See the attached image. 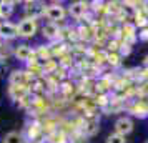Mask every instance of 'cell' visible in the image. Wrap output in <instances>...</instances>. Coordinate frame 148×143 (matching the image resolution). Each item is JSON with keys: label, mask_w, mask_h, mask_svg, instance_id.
I'll list each match as a JSON object with an SVG mask.
<instances>
[{"label": "cell", "mask_w": 148, "mask_h": 143, "mask_svg": "<svg viewBox=\"0 0 148 143\" xmlns=\"http://www.w3.org/2000/svg\"><path fill=\"white\" fill-rule=\"evenodd\" d=\"M132 131H133V122H132V118L121 116V118H118L115 122V133L125 136L128 133H132Z\"/></svg>", "instance_id": "obj_4"}, {"label": "cell", "mask_w": 148, "mask_h": 143, "mask_svg": "<svg viewBox=\"0 0 148 143\" xmlns=\"http://www.w3.org/2000/svg\"><path fill=\"white\" fill-rule=\"evenodd\" d=\"M138 38H140V40H143V42H147V40H148V27L141 28L140 34H138Z\"/></svg>", "instance_id": "obj_16"}, {"label": "cell", "mask_w": 148, "mask_h": 143, "mask_svg": "<svg viewBox=\"0 0 148 143\" xmlns=\"http://www.w3.org/2000/svg\"><path fill=\"white\" fill-rule=\"evenodd\" d=\"M14 2H0V18L7 20L14 14Z\"/></svg>", "instance_id": "obj_10"}, {"label": "cell", "mask_w": 148, "mask_h": 143, "mask_svg": "<svg viewBox=\"0 0 148 143\" xmlns=\"http://www.w3.org/2000/svg\"><path fill=\"white\" fill-rule=\"evenodd\" d=\"M27 78H28V75H27V72H23V70H14L10 73V83H12V87L25 85Z\"/></svg>", "instance_id": "obj_9"}, {"label": "cell", "mask_w": 148, "mask_h": 143, "mask_svg": "<svg viewBox=\"0 0 148 143\" xmlns=\"http://www.w3.org/2000/svg\"><path fill=\"white\" fill-rule=\"evenodd\" d=\"M3 143H25V140H23L22 133L10 131V133H7V135L3 136Z\"/></svg>", "instance_id": "obj_11"}, {"label": "cell", "mask_w": 148, "mask_h": 143, "mask_svg": "<svg viewBox=\"0 0 148 143\" xmlns=\"http://www.w3.org/2000/svg\"><path fill=\"white\" fill-rule=\"evenodd\" d=\"M97 130H98V123H97V122L90 123L88 127H85V131H87L88 135H93V133H95V131H97Z\"/></svg>", "instance_id": "obj_15"}, {"label": "cell", "mask_w": 148, "mask_h": 143, "mask_svg": "<svg viewBox=\"0 0 148 143\" xmlns=\"http://www.w3.org/2000/svg\"><path fill=\"white\" fill-rule=\"evenodd\" d=\"M65 15H67V10H65V7L60 5V3H53V5L45 7V17H47L52 23H57V22L63 20Z\"/></svg>", "instance_id": "obj_1"}, {"label": "cell", "mask_w": 148, "mask_h": 143, "mask_svg": "<svg viewBox=\"0 0 148 143\" xmlns=\"http://www.w3.org/2000/svg\"><path fill=\"white\" fill-rule=\"evenodd\" d=\"M14 55L17 57V60L20 62H30V58H34V50L25 45V43H20V45H17L14 48Z\"/></svg>", "instance_id": "obj_6"}, {"label": "cell", "mask_w": 148, "mask_h": 143, "mask_svg": "<svg viewBox=\"0 0 148 143\" xmlns=\"http://www.w3.org/2000/svg\"><path fill=\"white\" fill-rule=\"evenodd\" d=\"M143 63H145V67H148V55L145 57V62H143Z\"/></svg>", "instance_id": "obj_19"}, {"label": "cell", "mask_w": 148, "mask_h": 143, "mask_svg": "<svg viewBox=\"0 0 148 143\" xmlns=\"http://www.w3.org/2000/svg\"><path fill=\"white\" fill-rule=\"evenodd\" d=\"M18 30V37L23 38H32L37 34V20H30V18H23V20L17 25Z\"/></svg>", "instance_id": "obj_2"}, {"label": "cell", "mask_w": 148, "mask_h": 143, "mask_svg": "<svg viewBox=\"0 0 148 143\" xmlns=\"http://www.w3.org/2000/svg\"><path fill=\"white\" fill-rule=\"evenodd\" d=\"M107 143H127V140H125V136H123V135H118V133H112V135H108Z\"/></svg>", "instance_id": "obj_14"}, {"label": "cell", "mask_w": 148, "mask_h": 143, "mask_svg": "<svg viewBox=\"0 0 148 143\" xmlns=\"http://www.w3.org/2000/svg\"><path fill=\"white\" fill-rule=\"evenodd\" d=\"M123 35H125V38H128V40H133L135 38V25L125 23V27H123Z\"/></svg>", "instance_id": "obj_13"}, {"label": "cell", "mask_w": 148, "mask_h": 143, "mask_svg": "<svg viewBox=\"0 0 148 143\" xmlns=\"http://www.w3.org/2000/svg\"><path fill=\"white\" fill-rule=\"evenodd\" d=\"M42 34H43L45 38L53 40V38H57V37L60 35V27H58V23H52V22H48V23H45V25L42 27Z\"/></svg>", "instance_id": "obj_8"}, {"label": "cell", "mask_w": 148, "mask_h": 143, "mask_svg": "<svg viewBox=\"0 0 148 143\" xmlns=\"http://www.w3.org/2000/svg\"><path fill=\"white\" fill-rule=\"evenodd\" d=\"M130 52H132V48H130V45H128V43H123V45L120 47V53L121 55H128Z\"/></svg>", "instance_id": "obj_17"}, {"label": "cell", "mask_w": 148, "mask_h": 143, "mask_svg": "<svg viewBox=\"0 0 148 143\" xmlns=\"http://www.w3.org/2000/svg\"><path fill=\"white\" fill-rule=\"evenodd\" d=\"M25 18L30 20H37L42 15H45V5L43 3H37V2H27L25 3Z\"/></svg>", "instance_id": "obj_3"}, {"label": "cell", "mask_w": 148, "mask_h": 143, "mask_svg": "<svg viewBox=\"0 0 148 143\" xmlns=\"http://www.w3.org/2000/svg\"><path fill=\"white\" fill-rule=\"evenodd\" d=\"M68 12H70V15H72L73 18L80 20V18H83V17L87 15L88 3H85V2H73V3L70 5V8H68Z\"/></svg>", "instance_id": "obj_7"}, {"label": "cell", "mask_w": 148, "mask_h": 143, "mask_svg": "<svg viewBox=\"0 0 148 143\" xmlns=\"http://www.w3.org/2000/svg\"><path fill=\"white\" fill-rule=\"evenodd\" d=\"M135 116H147L148 113V107H145L143 103H138V105H135L133 108H132Z\"/></svg>", "instance_id": "obj_12"}, {"label": "cell", "mask_w": 148, "mask_h": 143, "mask_svg": "<svg viewBox=\"0 0 148 143\" xmlns=\"http://www.w3.org/2000/svg\"><path fill=\"white\" fill-rule=\"evenodd\" d=\"M15 37H18L17 25L10 23V22H0V38L10 40V38H15Z\"/></svg>", "instance_id": "obj_5"}, {"label": "cell", "mask_w": 148, "mask_h": 143, "mask_svg": "<svg viewBox=\"0 0 148 143\" xmlns=\"http://www.w3.org/2000/svg\"><path fill=\"white\" fill-rule=\"evenodd\" d=\"M107 58H108V62H110V63H113V65L118 63V57H116V55H108Z\"/></svg>", "instance_id": "obj_18"}]
</instances>
